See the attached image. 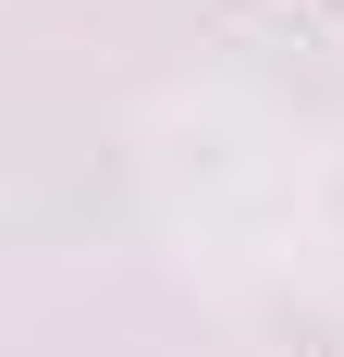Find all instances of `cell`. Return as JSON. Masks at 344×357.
Masks as SVG:
<instances>
[]
</instances>
